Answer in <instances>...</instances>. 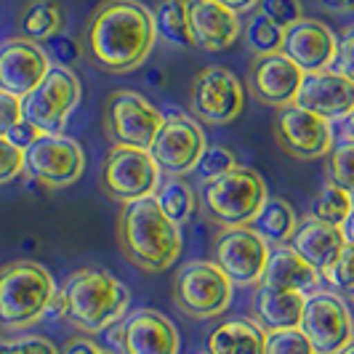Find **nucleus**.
I'll list each match as a JSON object with an SVG mask.
<instances>
[{"label": "nucleus", "instance_id": "14", "mask_svg": "<svg viewBox=\"0 0 354 354\" xmlns=\"http://www.w3.org/2000/svg\"><path fill=\"white\" fill-rule=\"evenodd\" d=\"M205 147V131L197 120L187 115H168L149 147V155L158 162L160 174L178 178L195 171Z\"/></svg>", "mask_w": 354, "mask_h": 354}, {"label": "nucleus", "instance_id": "48", "mask_svg": "<svg viewBox=\"0 0 354 354\" xmlns=\"http://www.w3.org/2000/svg\"><path fill=\"white\" fill-rule=\"evenodd\" d=\"M338 354H354V338H352V341H349V344H346V346H344V349H341Z\"/></svg>", "mask_w": 354, "mask_h": 354}, {"label": "nucleus", "instance_id": "18", "mask_svg": "<svg viewBox=\"0 0 354 354\" xmlns=\"http://www.w3.org/2000/svg\"><path fill=\"white\" fill-rule=\"evenodd\" d=\"M46 48L27 37H8L0 46V91L24 99L51 70Z\"/></svg>", "mask_w": 354, "mask_h": 354}, {"label": "nucleus", "instance_id": "2", "mask_svg": "<svg viewBox=\"0 0 354 354\" xmlns=\"http://www.w3.org/2000/svg\"><path fill=\"white\" fill-rule=\"evenodd\" d=\"M118 243L120 253L136 269L160 274L176 264L184 237L181 227L160 211L155 197H144L123 205L118 221Z\"/></svg>", "mask_w": 354, "mask_h": 354}, {"label": "nucleus", "instance_id": "37", "mask_svg": "<svg viewBox=\"0 0 354 354\" xmlns=\"http://www.w3.org/2000/svg\"><path fill=\"white\" fill-rule=\"evenodd\" d=\"M0 354H62V349L46 336H17L0 338Z\"/></svg>", "mask_w": 354, "mask_h": 354}, {"label": "nucleus", "instance_id": "15", "mask_svg": "<svg viewBox=\"0 0 354 354\" xmlns=\"http://www.w3.org/2000/svg\"><path fill=\"white\" fill-rule=\"evenodd\" d=\"M274 142L296 160L325 158L333 149V123L299 104H285L274 115Z\"/></svg>", "mask_w": 354, "mask_h": 354}, {"label": "nucleus", "instance_id": "5", "mask_svg": "<svg viewBox=\"0 0 354 354\" xmlns=\"http://www.w3.org/2000/svg\"><path fill=\"white\" fill-rule=\"evenodd\" d=\"M269 197L266 181L259 171L248 165H234L230 174L213 178L203 187L200 208L205 218L218 224L221 230L230 227H250L256 213Z\"/></svg>", "mask_w": 354, "mask_h": 354}, {"label": "nucleus", "instance_id": "38", "mask_svg": "<svg viewBox=\"0 0 354 354\" xmlns=\"http://www.w3.org/2000/svg\"><path fill=\"white\" fill-rule=\"evenodd\" d=\"M21 171H24V149H19L6 136H0V184L14 181Z\"/></svg>", "mask_w": 354, "mask_h": 354}, {"label": "nucleus", "instance_id": "26", "mask_svg": "<svg viewBox=\"0 0 354 354\" xmlns=\"http://www.w3.org/2000/svg\"><path fill=\"white\" fill-rule=\"evenodd\" d=\"M253 230L264 237L266 243H274V245H288L293 232L299 227V218L293 205L283 200V197H266V203L261 205V211L256 213Z\"/></svg>", "mask_w": 354, "mask_h": 354}, {"label": "nucleus", "instance_id": "3", "mask_svg": "<svg viewBox=\"0 0 354 354\" xmlns=\"http://www.w3.org/2000/svg\"><path fill=\"white\" fill-rule=\"evenodd\" d=\"M64 317L83 333H102L120 322L131 304V290L106 269L83 266L72 272L62 288Z\"/></svg>", "mask_w": 354, "mask_h": 354}, {"label": "nucleus", "instance_id": "20", "mask_svg": "<svg viewBox=\"0 0 354 354\" xmlns=\"http://www.w3.org/2000/svg\"><path fill=\"white\" fill-rule=\"evenodd\" d=\"M293 104L325 118L328 123L346 120L354 109V83L336 70L304 72L301 88Z\"/></svg>", "mask_w": 354, "mask_h": 354}, {"label": "nucleus", "instance_id": "31", "mask_svg": "<svg viewBox=\"0 0 354 354\" xmlns=\"http://www.w3.org/2000/svg\"><path fill=\"white\" fill-rule=\"evenodd\" d=\"M283 35L285 30H280L274 21H269L261 11H250L240 37L253 56H266V53L283 51Z\"/></svg>", "mask_w": 354, "mask_h": 354}, {"label": "nucleus", "instance_id": "21", "mask_svg": "<svg viewBox=\"0 0 354 354\" xmlns=\"http://www.w3.org/2000/svg\"><path fill=\"white\" fill-rule=\"evenodd\" d=\"M195 46L203 51H227L243 35V19L218 0H187Z\"/></svg>", "mask_w": 354, "mask_h": 354}, {"label": "nucleus", "instance_id": "6", "mask_svg": "<svg viewBox=\"0 0 354 354\" xmlns=\"http://www.w3.org/2000/svg\"><path fill=\"white\" fill-rule=\"evenodd\" d=\"M232 280L213 261H189L174 274V304L192 319L221 317L232 304Z\"/></svg>", "mask_w": 354, "mask_h": 354}, {"label": "nucleus", "instance_id": "34", "mask_svg": "<svg viewBox=\"0 0 354 354\" xmlns=\"http://www.w3.org/2000/svg\"><path fill=\"white\" fill-rule=\"evenodd\" d=\"M234 165H240L237 158H234V152L227 149V147H221V144H216V147H205L203 158H200V162H197L195 174L200 176L203 184H208V181H213V178L230 174Z\"/></svg>", "mask_w": 354, "mask_h": 354}, {"label": "nucleus", "instance_id": "39", "mask_svg": "<svg viewBox=\"0 0 354 354\" xmlns=\"http://www.w3.org/2000/svg\"><path fill=\"white\" fill-rule=\"evenodd\" d=\"M336 72H341L346 80L354 83V24H346L338 35Z\"/></svg>", "mask_w": 354, "mask_h": 354}, {"label": "nucleus", "instance_id": "43", "mask_svg": "<svg viewBox=\"0 0 354 354\" xmlns=\"http://www.w3.org/2000/svg\"><path fill=\"white\" fill-rule=\"evenodd\" d=\"M62 354H115L109 352L106 346H102L99 341H93V338H70L67 344H64V349H62Z\"/></svg>", "mask_w": 354, "mask_h": 354}, {"label": "nucleus", "instance_id": "4", "mask_svg": "<svg viewBox=\"0 0 354 354\" xmlns=\"http://www.w3.org/2000/svg\"><path fill=\"white\" fill-rule=\"evenodd\" d=\"M56 285L51 272L37 261L19 259L0 266V325L21 330L46 317Z\"/></svg>", "mask_w": 354, "mask_h": 354}, {"label": "nucleus", "instance_id": "41", "mask_svg": "<svg viewBox=\"0 0 354 354\" xmlns=\"http://www.w3.org/2000/svg\"><path fill=\"white\" fill-rule=\"evenodd\" d=\"M48 43V56L56 59V64L59 67H70L72 62L77 59V53H80V46L67 35H53L51 40H46Z\"/></svg>", "mask_w": 354, "mask_h": 354}, {"label": "nucleus", "instance_id": "29", "mask_svg": "<svg viewBox=\"0 0 354 354\" xmlns=\"http://www.w3.org/2000/svg\"><path fill=\"white\" fill-rule=\"evenodd\" d=\"M152 197H155V203L160 205V211L165 213L174 224H178V227H184L192 218V213L197 208L195 189L184 178H171V181L160 184L158 192Z\"/></svg>", "mask_w": 354, "mask_h": 354}, {"label": "nucleus", "instance_id": "8", "mask_svg": "<svg viewBox=\"0 0 354 354\" xmlns=\"http://www.w3.org/2000/svg\"><path fill=\"white\" fill-rule=\"evenodd\" d=\"M102 123L112 144L147 149L155 142L158 131L165 123V115L139 91H112L104 102Z\"/></svg>", "mask_w": 354, "mask_h": 354}, {"label": "nucleus", "instance_id": "35", "mask_svg": "<svg viewBox=\"0 0 354 354\" xmlns=\"http://www.w3.org/2000/svg\"><path fill=\"white\" fill-rule=\"evenodd\" d=\"M264 354H315L309 338L301 333V328H288L266 333Z\"/></svg>", "mask_w": 354, "mask_h": 354}, {"label": "nucleus", "instance_id": "19", "mask_svg": "<svg viewBox=\"0 0 354 354\" xmlns=\"http://www.w3.org/2000/svg\"><path fill=\"white\" fill-rule=\"evenodd\" d=\"M283 53L296 62L301 72L333 70L338 53V35L317 19H299L283 35Z\"/></svg>", "mask_w": 354, "mask_h": 354}, {"label": "nucleus", "instance_id": "40", "mask_svg": "<svg viewBox=\"0 0 354 354\" xmlns=\"http://www.w3.org/2000/svg\"><path fill=\"white\" fill-rule=\"evenodd\" d=\"M21 120H24L21 99L0 91V136H8V131L17 123H21Z\"/></svg>", "mask_w": 354, "mask_h": 354}, {"label": "nucleus", "instance_id": "33", "mask_svg": "<svg viewBox=\"0 0 354 354\" xmlns=\"http://www.w3.org/2000/svg\"><path fill=\"white\" fill-rule=\"evenodd\" d=\"M322 280L330 285V290H336L338 296L354 299V245L344 243L333 264L322 272Z\"/></svg>", "mask_w": 354, "mask_h": 354}, {"label": "nucleus", "instance_id": "24", "mask_svg": "<svg viewBox=\"0 0 354 354\" xmlns=\"http://www.w3.org/2000/svg\"><path fill=\"white\" fill-rule=\"evenodd\" d=\"M288 245L301 259H306L315 269H319V274H322L344 248V234L338 227H330L325 221L306 216L304 221H299V227H296Z\"/></svg>", "mask_w": 354, "mask_h": 354}, {"label": "nucleus", "instance_id": "10", "mask_svg": "<svg viewBox=\"0 0 354 354\" xmlns=\"http://www.w3.org/2000/svg\"><path fill=\"white\" fill-rule=\"evenodd\" d=\"M301 333L309 338L315 354H338L354 338V317L344 296L336 290L306 293L301 315Z\"/></svg>", "mask_w": 354, "mask_h": 354}, {"label": "nucleus", "instance_id": "44", "mask_svg": "<svg viewBox=\"0 0 354 354\" xmlns=\"http://www.w3.org/2000/svg\"><path fill=\"white\" fill-rule=\"evenodd\" d=\"M328 14H354V0H317Z\"/></svg>", "mask_w": 354, "mask_h": 354}, {"label": "nucleus", "instance_id": "11", "mask_svg": "<svg viewBox=\"0 0 354 354\" xmlns=\"http://www.w3.org/2000/svg\"><path fill=\"white\" fill-rule=\"evenodd\" d=\"M245 86L227 67H205L189 86V109L205 125H230L243 115Z\"/></svg>", "mask_w": 354, "mask_h": 354}, {"label": "nucleus", "instance_id": "25", "mask_svg": "<svg viewBox=\"0 0 354 354\" xmlns=\"http://www.w3.org/2000/svg\"><path fill=\"white\" fill-rule=\"evenodd\" d=\"M266 333L253 319H227L208 336V354H264Z\"/></svg>", "mask_w": 354, "mask_h": 354}, {"label": "nucleus", "instance_id": "12", "mask_svg": "<svg viewBox=\"0 0 354 354\" xmlns=\"http://www.w3.org/2000/svg\"><path fill=\"white\" fill-rule=\"evenodd\" d=\"M269 243L253 227H230L213 240V264L218 266L232 285H259L269 264Z\"/></svg>", "mask_w": 354, "mask_h": 354}, {"label": "nucleus", "instance_id": "9", "mask_svg": "<svg viewBox=\"0 0 354 354\" xmlns=\"http://www.w3.org/2000/svg\"><path fill=\"white\" fill-rule=\"evenodd\" d=\"M80 80L70 67H51L48 75L21 99L24 120L35 125L40 133H62L70 115L80 104Z\"/></svg>", "mask_w": 354, "mask_h": 354}, {"label": "nucleus", "instance_id": "49", "mask_svg": "<svg viewBox=\"0 0 354 354\" xmlns=\"http://www.w3.org/2000/svg\"><path fill=\"white\" fill-rule=\"evenodd\" d=\"M205 354H208V352H205Z\"/></svg>", "mask_w": 354, "mask_h": 354}, {"label": "nucleus", "instance_id": "36", "mask_svg": "<svg viewBox=\"0 0 354 354\" xmlns=\"http://www.w3.org/2000/svg\"><path fill=\"white\" fill-rule=\"evenodd\" d=\"M256 11H261L269 21H274L280 30L293 27L299 19H304L301 0H259Z\"/></svg>", "mask_w": 354, "mask_h": 354}, {"label": "nucleus", "instance_id": "13", "mask_svg": "<svg viewBox=\"0 0 354 354\" xmlns=\"http://www.w3.org/2000/svg\"><path fill=\"white\" fill-rule=\"evenodd\" d=\"M24 171L51 189H64L83 176L86 152L80 142L64 133H43L30 149H24Z\"/></svg>", "mask_w": 354, "mask_h": 354}, {"label": "nucleus", "instance_id": "7", "mask_svg": "<svg viewBox=\"0 0 354 354\" xmlns=\"http://www.w3.org/2000/svg\"><path fill=\"white\" fill-rule=\"evenodd\" d=\"M160 187V168L147 149L123 147L115 144L109 147L102 171H99V189L109 200L128 205L144 197H152Z\"/></svg>", "mask_w": 354, "mask_h": 354}, {"label": "nucleus", "instance_id": "42", "mask_svg": "<svg viewBox=\"0 0 354 354\" xmlns=\"http://www.w3.org/2000/svg\"><path fill=\"white\" fill-rule=\"evenodd\" d=\"M40 136H43V133H40L30 120H21V123H17L11 131H8V136H6V139L14 144V147H19V149H30Z\"/></svg>", "mask_w": 354, "mask_h": 354}, {"label": "nucleus", "instance_id": "27", "mask_svg": "<svg viewBox=\"0 0 354 354\" xmlns=\"http://www.w3.org/2000/svg\"><path fill=\"white\" fill-rule=\"evenodd\" d=\"M152 14H155L158 37H162L168 46L181 48V51H184V48H195L187 0H162Z\"/></svg>", "mask_w": 354, "mask_h": 354}, {"label": "nucleus", "instance_id": "22", "mask_svg": "<svg viewBox=\"0 0 354 354\" xmlns=\"http://www.w3.org/2000/svg\"><path fill=\"white\" fill-rule=\"evenodd\" d=\"M304 304H306L304 293L280 290V288H269V285L259 283L253 290L250 315L264 333H274V330H288V328L301 325Z\"/></svg>", "mask_w": 354, "mask_h": 354}, {"label": "nucleus", "instance_id": "1", "mask_svg": "<svg viewBox=\"0 0 354 354\" xmlns=\"http://www.w3.org/2000/svg\"><path fill=\"white\" fill-rule=\"evenodd\" d=\"M158 43L155 14L139 0H104L88 17L80 51L91 67L109 75L139 70Z\"/></svg>", "mask_w": 354, "mask_h": 354}, {"label": "nucleus", "instance_id": "30", "mask_svg": "<svg viewBox=\"0 0 354 354\" xmlns=\"http://www.w3.org/2000/svg\"><path fill=\"white\" fill-rule=\"evenodd\" d=\"M354 208V195H349L346 189H341L338 184L328 181L322 189H319L312 205H309V216L317 218V221H325L330 227H344V221L349 218V213Z\"/></svg>", "mask_w": 354, "mask_h": 354}, {"label": "nucleus", "instance_id": "17", "mask_svg": "<svg viewBox=\"0 0 354 354\" xmlns=\"http://www.w3.org/2000/svg\"><path fill=\"white\" fill-rule=\"evenodd\" d=\"M304 72L283 51L253 56L248 67V93L264 106H285L296 102Z\"/></svg>", "mask_w": 354, "mask_h": 354}, {"label": "nucleus", "instance_id": "46", "mask_svg": "<svg viewBox=\"0 0 354 354\" xmlns=\"http://www.w3.org/2000/svg\"><path fill=\"white\" fill-rule=\"evenodd\" d=\"M341 234H344V243L354 245V208H352V213H349V218L344 221V227H341Z\"/></svg>", "mask_w": 354, "mask_h": 354}, {"label": "nucleus", "instance_id": "28", "mask_svg": "<svg viewBox=\"0 0 354 354\" xmlns=\"http://www.w3.org/2000/svg\"><path fill=\"white\" fill-rule=\"evenodd\" d=\"M64 11L56 0H30L19 14V30L27 40H51L62 32Z\"/></svg>", "mask_w": 354, "mask_h": 354}, {"label": "nucleus", "instance_id": "47", "mask_svg": "<svg viewBox=\"0 0 354 354\" xmlns=\"http://www.w3.org/2000/svg\"><path fill=\"white\" fill-rule=\"evenodd\" d=\"M344 136H352L354 139V109H352V115L344 120Z\"/></svg>", "mask_w": 354, "mask_h": 354}, {"label": "nucleus", "instance_id": "45", "mask_svg": "<svg viewBox=\"0 0 354 354\" xmlns=\"http://www.w3.org/2000/svg\"><path fill=\"white\" fill-rule=\"evenodd\" d=\"M218 3L232 8L234 14H250V11H256V6H259V0H218Z\"/></svg>", "mask_w": 354, "mask_h": 354}, {"label": "nucleus", "instance_id": "16", "mask_svg": "<svg viewBox=\"0 0 354 354\" xmlns=\"http://www.w3.org/2000/svg\"><path fill=\"white\" fill-rule=\"evenodd\" d=\"M109 344L123 354H178L176 325L158 309H136L106 328Z\"/></svg>", "mask_w": 354, "mask_h": 354}, {"label": "nucleus", "instance_id": "32", "mask_svg": "<svg viewBox=\"0 0 354 354\" xmlns=\"http://www.w3.org/2000/svg\"><path fill=\"white\" fill-rule=\"evenodd\" d=\"M328 155V181L354 195V139L341 136Z\"/></svg>", "mask_w": 354, "mask_h": 354}, {"label": "nucleus", "instance_id": "23", "mask_svg": "<svg viewBox=\"0 0 354 354\" xmlns=\"http://www.w3.org/2000/svg\"><path fill=\"white\" fill-rule=\"evenodd\" d=\"M261 283L269 288H280V290H296V293H312L322 283L319 269L301 259L290 245H277L269 253V264L261 277Z\"/></svg>", "mask_w": 354, "mask_h": 354}]
</instances>
